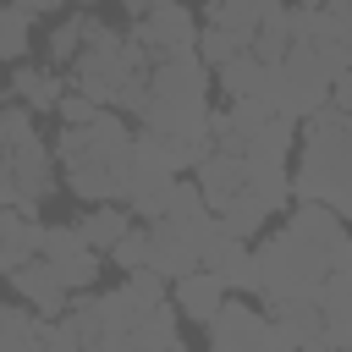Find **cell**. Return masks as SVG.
Wrapping results in <instances>:
<instances>
[{
  "instance_id": "obj_1",
  "label": "cell",
  "mask_w": 352,
  "mask_h": 352,
  "mask_svg": "<svg viewBox=\"0 0 352 352\" xmlns=\"http://www.w3.org/2000/svg\"><path fill=\"white\" fill-rule=\"evenodd\" d=\"M132 126L121 110H99L94 121L60 126L55 165L66 176V192L82 204H126L132 187Z\"/></svg>"
},
{
  "instance_id": "obj_2",
  "label": "cell",
  "mask_w": 352,
  "mask_h": 352,
  "mask_svg": "<svg viewBox=\"0 0 352 352\" xmlns=\"http://www.w3.org/2000/svg\"><path fill=\"white\" fill-rule=\"evenodd\" d=\"M292 198H319L352 220V116L319 104L302 116V160L292 176Z\"/></svg>"
},
{
  "instance_id": "obj_3",
  "label": "cell",
  "mask_w": 352,
  "mask_h": 352,
  "mask_svg": "<svg viewBox=\"0 0 352 352\" xmlns=\"http://www.w3.org/2000/svg\"><path fill=\"white\" fill-rule=\"evenodd\" d=\"M209 82H214V72L198 55L154 60V72H148V104H143L138 126L160 132L170 143H204L209 138Z\"/></svg>"
},
{
  "instance_id": "obj_4",
  "label": "cell",
  "mask_w": 352,
  "mask_h": 352,
  "mask_svg": "<svg viewBox=\"0 0 352 352\" xmlns=\"http://www.w3.org/2000/svg\"><path fill=\"white\" fill-rule=\"evenodd\" d=\"M253 264H258V297L264 302H280V297H319L324 275H330V253L319 242H308L302 231L280 226L270 231L258 248H253Z\"/></svg>"
},
{
  "instance_id": "obj_5",
  "label": "cell",
  "mask_w": 352,
  "mask_h": 352,
  "mask_svg": "<svg viewBox=\"0 0 352 352\" xmlns=\"http://www.w3.org/2000/svg\"><path fill=\"white\" fill-rule=\"evenodd\" d=\"M209 346L214 352H292L286 330L275 319H264L258 308L236 302V297H226L220 314L209 319Z\"/></svg>"
},
{
  "instance_id": "obj_6",
  "label": "cell",
  "mask_w": 352,
  "mask_h": 352,
  "mask_svg": "<svg viewBox=\"0 0 352 352\" xmlns=\"http://www.w3.org/2000/svg\"><path fill=\"white\" fill-rule=\"evenodd\" d=\"M132 38L143 44L148 60H176V55H198V16L182 0L154 6L148 16H132Z\"/></svg>"
},
{
  "instance_id": "obj_7",
  "label": "cell",
  "mask_w": 352,
  "mask_h": 352,
  "mask_svg": "<svg viewBox=\"0 0 352 352\" xmlns=\"http://www.w3.org/2000/svg\"><path fill=\"white\" fill-rule=\"evenodd\" d=\"M6 154V165H11V182H16V192H22V214H38V204L55 192V148H44V138L33 132V138H22V143H6L0 148Z\"/></svg>"
},
{
  "instance_id": "obj_8",
  "label": "cell",
  "mask_w": 352,
  "mask_h": 352,
  "mask_svg": "<svg viewBox=\"0 0 352 352\" xmlns=\"http://www.w3.org/2000/svg\"><path fill=\"white\" fill-rule=\"evenodd\" d=\"M143 264H154L165 280H182L187 270L204 264V248H198L182 226H170V220L160 214V220H148V258H143Z\"/></svg>"
},
{
  "instance_id": "obj_9",
  "label": "cell",
  "mask_w": 352,
  "mask_h": 352,
  "mask_svg": "<svg viewBox=\"0 0 352 352\" xmlns=\"http://www.w3.org/2000/svg\"><path fill=\"white\" fill-rule=\"evenodd\" d=\"M11 286H16V297H22V302H33L44 319H60V314L72 308V292H66V280L50 270V258H44V253H33L22 270H11Z\"/></svg>"
},
{
  "instance_id": "obj_10",
  "label": "cell",
  "mask_w": 352,
  "mask_h": 352,
  "mask_svg": "<svg viewBox=\"0 0 352 352\" xmlns=\"http://www.w3.org/2000/svg\"><path fill=\"white\" fill-rule=\"evenodd\" d=\"M226 297H231V286H226V275L209 270V264H198V270H187L182 280H170V302H176L192 324H209Z\"/></svg>"
},
{
  "instance_id": "obj_11",
  "label": "cell",
  "mask_w": 352,
  "mask_h": 352,
  "mask_svg": "<svg viewBox=\"0 0 352 352\" xmlns=\"http://www.w3.org/2000/svg\"><path fill=\"white\" fill-rule=\"evenodd\" d=\"M270 116H275V110H270L264 99H231L226 110H209V138H214V148L242 154V148L253 143V132H258Z\"/></svg>"
},
{
  "instance_id": "obj_12",
  "label": "cell",
  "mask_w": 352,
  "mask_h": 352,
  "mask_svg": "<svg viewBox=\"0 0 352 352\" xmlns=\"http://www.w3.org/2000/svg\"><path fill=\"white\" fill-rule=\"evenodd\" d=\"M192 182L204 187L209 209H226V204L248 187V160H242V154H231V148H209V154L192 165Z\"/></svg>"
},
{
  "instance_id": "obj_13",
  "label": "cell",
  "mask_w": 352,
  "mask_h": 352,
  "mask_svg": "<svg viewBox=\"0 0 352 352\" xmlns=\"http://www.w3.org/2000/svg\"><path fill=\"white\" fill-rule=\"evenodd\" d=\"M94 308H99V324H104V346L110 352H132V324H138V314L148 302L121 280L116 292H94Z\"/></svg>"
},
{
  "instance_id": "obj_14",
  "label": "cell",
  "mask_w": 352,
  "mask_h": 352,
  "mask_svg": "<svg viewBox=\"0 0 352 352\" xmlns=\"http://www.w3.org/2000/svg\"><path fill=\"white\" fill-rule=\"evenodd\" d=\"M204 264H209V270H220L231 292H253V297H258V264H253V248H248L242 236L220 231V236L204 248Z\"/></svg>"
},
{
  "instance_id": "obj_15",
  "label": "cell",
  "mask_w": 352,
  "mask_h": 352,
  "mask_svg": "<svg viewBox=\"0 0 352 352\" xmlns=\"http://www.w3.org/2000/svg\"><path fill=\"white\" fill-rule=\"evenodd\" d=\"M264 308H270V319L286 330L292 346H308V352L324 346V314H319V297H280V302H264Z\"/></svg>"
},
{
  "instance_id": "obj_16",
  "label": "cell",
  "mask_w": 352,
  "mask_h": 352,
  "mask_svg": "<svg viewBox=\"0 0 352 352\" xmlns=\"http://www.w3.org/2000/svg\"><path fill=\"white\" fill-rule=\"evenodd\" d=\"M319 314H324V346H352V270L324 275Z\"/></svg>"
},
{
  "instance_id": "obj_17",
  "label": "cell",
  "mask_w": 352,
  "mask_h": 352,
  "mask_svg": "<svg viewBox=\"0 0 352 352\" xmlns=\"http://www.w3.org/2000/svg\"><path fill=\"white\" fill-rule=\"evenodd\" d=\"M292 148H297V121L292 116H270L253 132V143L242 148V160H248V170H280Z\"/></svg>"
},
{
  "instance_id": "obj_18",
  "label": "cell",
  "mask_w": 352,
  "mask_h": 352,
  "mask_svg": "<svg viewBox=\"0 0 352 352\" xmlns=\"http://www.w3.org/2000/svg\"><path fill=\"white\" fill-rule=\"evenodd\" d=\"M38 236H44V220H33L22 209H0V275L22 270L38 253Z\"/></svg>"
},
{
  "instance_id": "obj_19",
  "label": "cell",
  "mask_w": 352,
  "mask_h": 352,
  "mask_svg": "<svg viewBox=\"0 0 352 352\" xmlns=\"http://www.w3.org/2000/svg\"><path fill=\"white\" fill-rule=\"evenodd\" d=\"M11 94H16L33 116H50V110L60 104L66 82H60L55 66H28V60H16V66H11Z\"/></svg>"
},
{
  "instance_id": "obj_20",
  "label": "cell",
  "mask_w": 352,
  "mask_h": 352,
  "mask_svg": "<svg viewBox=\"0 0 352 352\" xmlns=\"http://www.w3.org/2000/svg\"><path fill=\"white\" fill-rule=\"evenodd\" d=\"M132 352H182V324H176V302H148L132 324Z\"/></svg>"
},
{
  "instance_id": "obj_21",
  "label": "cell",
  "mask_w": 352,
  "mask_h": 352,
  "mask_svg": "<svg viewBox=\"0 0 352 352\" xmlns=\"http://www.w3.org/2000/svg\"><path fill=\"white\" fill-rule=\"evenodd\" d=\"M214 82H220V94H226V99H264L270 66H264L253 50H242V55H231V60H220V66H214Z\"/></svg>"
},
{
  "instance_id": "obj_22",
  "label": "cell",
  "mask_w": 352,
  "mask_h": 352,
  "mask_svg": "<svg viewBox=\"0 0 352 352\" xmlns=\"http://www.w3.org/2000/svg\"><path fill=\"white\" fill-rule=\"evenodd\" d=\"M132 220H138V214H132L126 204H88V209L77 214V231L88 236V248L110 253V248H116V242L132 231Z\"/></svg>"
},
{
  "instance_id": "obj_23",
  "label": "cell",
  "mask_w": 352,
  "mask_h": 352,
  "mask_svg": "<svg viewBox=\"0 0 352 352\" xmlns=\"http://www.w3.org/2000/svg\"><path fill=\"white\" fill-rule=\"evenodd\" d=\"M286 226H292V231H302L308 242H319L324 253L346 236V214H336V209H330V204H319V198H297V209L286 214Z\"/></svg>"
},
{
  "instance_id": "obj_24",
  "label": "cell",
  "mask_w": 352,
  "mask_h": 352,
  "mask_svg": "<svg viewBox=\"0 0 352 352\" xmlns=\"http://www.w3.org/2000/svg\"><path fill=\"white\" fill-rule=\"evenodd\" d=\"M275 214V204L264 198V192H253V187H242L226 209H220V226L231 231V236H242V242H253L258 231H264V220Z\"/></svg>"
},
{
  "instance_id": "obj_25",
  "label": "cell",
  "mask_w": 352,
  "mask_h": 352,
  "mask_svg": "<svg viewBox=\"0 0 352 352\" xmlns=\"http://www.w3.org/2000/svg\"><path fill=\"white\" fill-rule=\"evenodd\" d=\"M6 346H44V314L33 302H0V352Z\"/></svg>"
},
{
  "instance_id": "obj_26",
  "label": "cell",
  "mask_w": 352,
  "mask_h": 352,
  "mask_svg": "<svg viewBox=\"0 0 352 352\" xmlns=\"http://www.w3.org/2000/svg\"><path fill=\"white\" fill-rule=\"evenodd\" d=\"M82 44H88V11H77V16L55 22V28H50V38H44V55H50V66L60 72V66H72V60L82 55Z\"/></svg>"
},
{
  "instance_id": "obj_27",
  "label": "cell",
  "mask_w": 352,
  "mask_h": 352,
  "mask_svg": "<svg viewBox=\"0 0 352 352\" xmlns=\"http://www.w3.org/2000/svg\"><path fill=\"white\" fill-rule=\"evenodd\" d=\"M242 50H253V38L248 33H236V28H220V22H204L198 28V60L214 72L220 60H231V55H242Z\"/></svg>"
},
{
  "instance_id": "obj_28",
  "label": "cell",
  "mask_w": 352,
  "mask_h": 352,
  "mask_svg": "<svg viewBox=\"0 0 352 352\" xmlns=\"http://www.w3.org/2000/svg\"><path fill=\"white\" fill-rule=\"evenodd\" d=\"M50 270L66 280V292H88L99 280V248H72V253L50 258Z\"/></svg>"
},
{
  "instance_id": "obj_29",
  "label": "cell",
  "mask_w": 352,
  "mask_h": 352,
  "mask_svg": "<svg viewBox=\"0 0 352 352\" xmlns=\"http://www.w3.org/2000/svg\"><path fill=\"white\" fill-rule=\"evenodd\" d=\"M204 22H220V28H236L253 38L258 28V0H204Z\"/></svg>"
},
{
  "instance_id": "obj_30",
  "label": "cell",
  "mask_w": 352,
  "mask_h": 352,
  "mask_svg": "<svg viewBox=\"0 0 352 352\" xmlns=\"http://www.w3.org/2000/svg\"><path fill=\"white\" fill-rule=\"evenodd\" d=\"M72 248H88V236L77 231V220H72V226H44V236H38V253H44V258H60V253H72Z\"/></svg>"
},
{
  "instance_id": "obj_31",
  "label": "cell",
  "mask_w": 352,
  "mask_h": 352,
  "mask_svg": "<svg viewBox=\"0 0 352 352\" xmlns=\"http://www.w3.org/2000/svg\"><path fill=\"white\" fill-rule=\"evenodd\" d=\"M99 110H104V104H94V99L82 94V88H66V94H60V104H55V116H60V126H77V121H94Z\"/></svg>"
},
{
  "instance_id": "obj_32",
  "label": "cell",
  "mask_w": 352,
  "mask_h": 352,
  "mask_svg": "<svg viewBox=\"0 0 352 352\" xmlns=\"http://www.w3.org/2000/svg\"><path fill=\"white\" fill-rule=\"evenodd\" d=\"M22 138H33V110L16 99V104L0 110V148H6V143H22Z\"/></svg>"
},
{
  "instance_id": "obj_33",
  "label": "cell",
  "mask_w": 352,
  "mask_h": 352,
  "mask_svg": "<svg viewBox=\"0 0 352 352\" xmlns=\"http://www.w3.org/2000/svg\"><path fill=\"white\" fill-rule=\"evenodd\" d=\"M110 258H116L121 270H138V264L148 258V226H132V231H126V236L110 248Z\"/></svg>"
},
{
  "instance_id": "obj_34",
  "label": "cell",
  "mask_w": 352,
  "mask_h": 352,
  "mask_svg": "<svg viewBox=\"0 0 352 352\" xmlns=\"http://www.w3.org/2000/svg\"><path fill=\"white\" fill-rule=\"evenodd\" d=\"M16 204H22V192H16L11 165H6V154H0V209H16Z\"/></svg>"
},
{
  "instance_id": "obj_35",
  "label": "cell",
  "mask_w": 352,
  "mask_h": 352,
  "mask_svg": "<svg viewBox=\"0 0 352 352\" xmlns=\"http://www.w3.org/2000/svg\"><path fill=\"white\" fill-rule=\"evenodd\" d=\"M330 104H336V110H346V116H352V66H346V72H341V77H336V88H330Z\"/></svg>"
},
{
  "instance_id": "obj_36",
  "label": "cell",
  "mask_w": 352,
  "mask_h": 352,
  "mask_svg": "<svg viewBox=\"0 0 352 352\" xmlns=\"http://www.w3.org/2000/svg\"><path fill=\"white\" fill-rule=\"evenodd\" d=\"M116 6H121L126 16H148V11H154V6H165V0H116Z\"/></svg>"
},
{
  "instance_id": "obj_37",
  "label": "cell",
  "mask_w": 352,
  "mask_h": 352,
  "mask_svg": "<svg viewBox=\"0 0 352 352\" xmlns=\"http://www.w3.org/2000/svg\"><path fill=\"white\" fill-rule=\"evenodd\" d=\"M50 6H94V0H50Z\"/></svg>"
}]
</instances>
